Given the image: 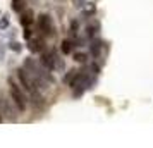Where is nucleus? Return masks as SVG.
<instances>
[{
    "label": "nucleus",
    "instance_id": "f03ea898",
    "mask_svg": "<svg viewBox=\"0 0 153 148\" xmlns=\"http://www.w3.org/2000/svg\"><path fill=\"white\" fill-rule=\"evenodd\" d=\"M9 91H10V98L14 100L16 107H17L21 112H24V110H26V95H24L21 88L12 81V78H9Z\"/></svg>",
    "mask_w": 153,
    "mask_h": 148
},
{
    "label": "nucleus",
    "instance_id": "9b49d317",
    "mask_svg": "<svg viewBox=\"0 0 153 148\" xmlns=\"http://www.w3.org/2000/svg\"><path fill=\"white\" fill-rule=\"evenodd\" d=\"M97 12V4L95 2H86L83 4V14L84 16H93Z\"/></svg>",
    "mask_w": 153,
    "mask_h": 148
},
{
    "label": "nucleus",
    "instance_id": "9d476101",
    "mask_svg": "<svg viewBox=\"0 0 153 148\" xmlns=\"http://www.w3.org/2000/svg\"><path fill=\"white\" fill-rule=\"evenodd\" d=\"M74 47H76V43L72 42V40H64L62 45H60V50H62L64 55H69V54H72V50H74Z\"/></svg>",
    "mask_w": 153,
    "mask_h": 148
},
{
    "label": "nucleus",
    "instance_id": "1a4fd4ad",
    "mask_svg": "<svg viewBox=\"0 0 153 148\" xmlns=\"http://www.w3.org/2000/svg\"><path fill=\"white\" fill-rule=\"evenodd\" d=\"M21 24L26 28V26H31L33 21H35V17H33V10H22L21 12Z\"/></svg>",
    "mask_w": 153,
    "mask_h": 148
},
{
    "label": "nucleus",
    "instance_id": "6e6552de",
    "mask_svg": "<svg viewBox=\"0 0 153 148\" xmlns=\"http://www.w3.org/2000/svg\"><path fill=\"white\" fill-rule=\"evenodd\" d=\"M84 31H86V38H90V40H91V38H95V36L98 35V31H100V22H98V21L90 22V24L86 26Z\"/></svg>",
    "mask_w": 153,
    "mask_h": 148
},
{
    "label": "nucleus",
    "instance_id": "423d86ee",
    "mask_svg": "<svg viewBox=\"0 0 153 148\" xmlns=\"http://www.w3.org/2000/svg\"><path fill=\"white\" fill-rule=\"evenodd\" d=\"M102 48H103V42H102L100 38H91V42H90V54H91V57L98 59L100 54H102Z\"/></svg>",
    "mask_w": 153,
    "mask_h": 148
},
{
    "label": "nucleus",
    "instance_id": "4468645a",
    "mask_svg": "<svg viewBox=\"0 0 153 148\" xmlns=\"http://www.w3.org/2000/svg\"><path fill=\"white\" fill-rule=\"evenodd\" d=\"M74 60L79 64H86V60H88V55L86 54H83V52H77V54H74Z\"/></svg>",
    "mask_w": 153,
    "mask_h": 148
},
{
    "label": "nucleus",
    "instance_id": "f3484780",
    "mask_svg": "<svg viewBox=\"0 0 153 148\" xmlns=\"http://www.w3.org/2000/svg\"><path fill=\"white\" fill-rule=\"evenodd\" d=\"M77 31H79V21L74 19V21L71 22V36H76Z\"/></svg>",
    "mask_w": 153,
    "mask_h": 148
},
{
    "label": "nucleus",
    "instance_id": "dca6fc26",
    "mask_svg": "<svg viewBox=\"0 0 153 148\" xmlns=\"http://www.w3.org/2000/svg\"><path fill=\"white\" fill-rule=\"evenodd\" d=\"M9 48L12 50V52H16V54H19V52L22 50V47H21V43L19 42H10L9 43Z\"/></svg>",
    "mask_w": 153,
    "mask_h": 148
},
{
    "label": "nucleus",
    "instance_id": "f257e3e1",
    "mask_svg": "<svg viewBox=\"0 0 153 148\" xmlns=\"http://www.w3.org/2000/svg\"><path fill=\"white\" fill-rule=\"evenodd\" d=\"M40 62L47 67V69L50 71H53V72H62L64 71V60L60 59V57L55 54V50H52V48H45L42 52V55H40Z\"/></svg>",
    "mask_w": 153,
    "mask_h": 148
},
{
    "label": "nucleus",
    "instance_id": "aec40b11",
    "mask_svg": "<svg viewBox=\"0 0 153 148\" xmlns=\"http://www.w3.org/2000/svg\"><path fill=\"white\" fill-rule=\"evenodd\" d=\"M0 114H2V110H0ZM0 122H2V115H0Z\"/></svg>",
    "mask_w": 153,
    "mask_h": 148
},
{
    "label": "nucleus",
    "instance_id": "20e7f679",
    "mask_svg": "<svg viewBox=\"0 0 153 148\" xmlns=\"http://www.w3.org/2000/svg\"><path fill=\"white\" fill-rule=\"evenodd\" d=\"M14 100L12 98H7L4 93H0V110H2V114H5V117L10 120H14L16 117H17V112H21L17 107L14 109Z\"/></svg>",
    "mask_w": 153,
    "mask_h": 148
},
{
    "label": "nucleus",
    "instance_id": "0eeeda50",
    "mask_svg": "<svg viewBox=\"0 0 153 148\" xmlns=\"http://www.w3.org/2000/svg\"><path fill=\"white\" fill-rule=\"evenodd\" d=\"M28 48L31 52H35V54H42L43 50H45V42H43L42 38H29Z\"/></svg>",
    "mask_w": 153,
    "mask_h": 148
},
{
    "label": "nucleus",
    "instance_id": "2eb2a0df",
    "mask_svg": "<svg viewBox=\"0 0 153 148\" xmlns=\"http://www.w3.org/2000/svg\"><path fill=\"white\" fill-rule=\"evenodd\" d=\"M7 28H9V16L2 14V17H0V29H7Z\"/></svg>",
    "mask_w": 153,
    "mask_h": 148
},
{
    "label": "nucleus",
    "instance_id": "7ed1b4c3",
    "mask_svg": "<svg viewBox=\"0 0 153 148\" xmlns=\"http://www.w3.org/2000/svg\"><path fill=\"white\" fill-rule=\"evenodd\" d=\"M17 78H19V81H21L22 88L26 90V91L29 93V95H33V93L38 91V85H36V79L29 74L28 71L24 69V67H21V69H17Z\"/></svg>",
    "mask_w": 153,
    "mask_h": 148
},
{
    "label": "nucleus",
    "instance_id": "f8f14e48",
    "mask_svg": "<svg viewBox=\"0 0 153 148\" xmlns=\"http://www.w3.org/2000/svg\"><path fill=\"white\" fill-rule=\"evenodd\" d=\"M77 71L76 69H69L65 74H64V85H71L72 81H74V78H76Z\"/></svg>",
    "mask_w": 153,
    "mask_h": 148
},
{
    "label": "nucleus",
    "instance_id": "39448f33",
    "mask_svg": "<svg viewBox=\"0 0 153 148\" xmlns=\"http://www.w3.org/2000/svg\"><path fill=\"white\" fill-rule=\"evenodd\" d=\"M38 29L42 31L45 36H53L55 35V29L52 24V17L48 14H40L38 16Z\"/></svg>",
    "mask_w": 153,
    "mask_h": 148
},
{
    "label": "nucleus",
    "instance_id": "ddd939ff",
    "mask_svg": "<svg viewBox=\"0 0 153 148\" xmlns=\"http://www.w3.org/2000/svg\"><path fill=\"white\" fill-rule=\"evenodd\" d=\"M26 7V0H12V10L14 12H22Z\"/></svg>",
    "mask_w": 153,
    "mask_h": 148
},
{
    "label": "nucleus",
    "instance_id": "a211bd4d",
    "mask_svg": "<svg viewBox=\"0 0 153 148\" xmlns=\"http://www.w3.org/2000/svg\"><path fill=\"white\" fill-rule=\"evenodd\" d=\"M22 36H24L26 40H29V38L33 36V31H31V28H29V26H26V28H24V33H22Z\"/></svg>",
    "mask_w": 153,
    "mask_h": 148
},
{
    "label": "nucleus",
    "instance_id": "6ab92c4d",
    "mask_svg": "<svg viewBox=\"0 0 153 148\" xmlns=\"http://www.w3.org/2000/svg\"><path fill=\"white\" fill-rule=\"evenodd\" d=\"M5 59V47L0 43V60H4Z\"/></svg>",
    "mask_w": 153,
    "mask_h": 148
}]
</instances>
